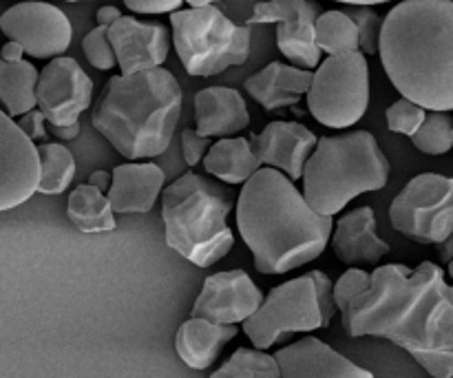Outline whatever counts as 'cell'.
Instances as JSON below:
<instances>
[{
  "label": "cell",
  "mask_w": 453,
  "mask_h": 378,
  "mask_svg": "<svg viewBox=\"0 0 453 378\" xmlns=\"http://www.w3.org/2000/svg\"><path fill=\"white\" fill-rule=\"evenodd\" d=\"M211 146V137L199 135L195 128L181 131V155H184V162L188 164V166H195V164L202 162Z\"/></svg>",
  "instance_id": "e575fe53"
},
{
  "label": "cell",
  "mask_w": 453,
  "mask_h": 378,
  "mask_svg": "<svg viewBox=\"0 0 453 378\" xmlns=\"http://www.w3.org/2000/svg\"><path fill=\"white\" fill-rule=\"evenodd\" d=\"M447 266H449V274H451V279H453V259Z\"/></svg>",
  "instance_id": "ee69618b"
},
{
  "label": "cell",
  "mask_w": 453,
  "mask_h": 378,
  "mask_svg": "<svg viewBox=\"0 0 453 378\" xmlns=\"http://www.w3.org/2000/svg\"><path fill=\"white\" fill-rule=\"evenodd\" d=\"M314 40L319 49L330 56L352 53L361 49V34L348 12H323L314 25Z\"/></svg>",
  "instance_id": "4316f807"
},
{
  "label": "cell",
  "mask_w": 453,
  "mask_h": 378,
  "mask_svg": "<svg viewBox=\"0 0 453 378\" xmlns=\"http://www.w3.org/2000/svg\"><path fill=\"white\" fill-rule=\"evenodd\" d=\"M341 314L352 339H388L411 354L429 376L453 378V286L441 266H379L370 288Z\"/></svg>",
  "instance_id": "6da1fadb"
},
{
  "label": "cell",
  "mask_w": 453,
  "mask_h": 378,
  "mask_svg": "<svg viewBox=\"0 0 453 378\" xmlns=\"http://www.w3.org/2000/svg\"><path fill=\"white\" fill-rule=\"evenodd\" d=\"M211 378H283L277 357L264 350L239 348Z\"/></svg>",
  "instance_id": "f1b7e54d"
},
{
  "label": "cell",
  "mask_w": 453,
  "mask_h": 378,
  "mask_svg": "<svg viewBox=\"0 0 453 378\" xmlns=\"http://www.w3.org/2000/svg\"><path fill=\"white\" fill-rule=\"evenodd\" d=\"M164 181L166 173L157 164H119L113 168L106 197L115 212H149L162 193Z\"/></svg>",
  "instance_id": "44dd1931"
},
{
  "label": "cell",
  "mask_w": 453,
  "mask_h": 378,
  "mask_svg": "<svg viewBox=\"0 0 453 378\" xmlns=\"http://www.w3.org/2000/svg\"><path fill=\"white\" fill-rule=\"evenodd\" d=\"M181 3L184 0H124V4L135 13H173Z\"/></svg>",
  "instance_id": "d590c367"
},
{
  "label": "cell",
  "mask_w": 453,
  "mask_h": 378,
  "mask_svg": "<svg viewBox=\"0 0 453 378\" xmlns=\"http://www.w3.org/2000/svg\"><path fill=\"white\" fill-rule=\"evenodd\" d=\"M334 255L345 266H379L389 252V243L376 235V215L370 206H361L336 221L332 237Z\"/></svg>",
  "instance_id": "d6986e66"
},
{
  "label": "cell",
  "mask_w": 453,
  "mask_h": 378,
  "mask_svg": "<svg viewBox=\"0 0 453 378\" xmlns=\"http://www.w3.org/2000/svg\"><path fill=\"white\" fill-rule=\"evenodd\" d=\"M237 336L234 326H221L202 317H190L177 330L175 350L181 361L193 370H208L217 361L226 343Z\"/></svg>",
  "instance_id": "603a6c76"
},
{
  "label": "cell",
  "mask_w": 453,
  "mask_h": 378,
  "mask_svg": "<svg viewBox=\"0 0 453 378\" xmlns=\"http://www.w3.org/2000/svg\"><path fill=\"white\" fill-rule=\"evenodd\" d=\"M111 181H113V173H106V171H96L91 173V177H88V184L100 189L102 193L111 189Z\"/></svg>",
  "instance_id": "ab89813d"
},
{
  "label": "cell",
  "mask_w": 453,
  "mask_h": 378,
  "mask_svg": "<svg viewBox=\"0 0 453 378\" xmlns=\"http://www.w3.org/2000/svg\"><path fill=\"white\" fill-rule=\"evenodd\" d=\"M184 3H188L190 7H203V4H212L217 0H184Z\"/></svg>",
  "instance_id": "7bdbcfd3"
},
{
  "label": "cell",
  "mask_w": 453,
  "mask_h": 378,
  "mask_svg": "<svg viewBox=\"0 0 453 378\" xmlns=\"http://www.w3.org/2000/svg\"><path fill=\"white\" fill-rule=\"evenodd\" d=\"M314 73L310 69L281 65V62H270L265 69L257 71L255 75L246 80V93L252 100L259 102L265 111H277L299 104L301 97L312 87Z\"/></svg>",
  "instance_id": "7402d4cb"
},
{
  "label": "cell",
  "mask_w": 453,
  "mask_h": 378,
  "mask_svg": "<svg viewBox=\"0 0 453 378\" xmlns=\"http://www.w3.org/2000/svg\"><path fill=\"white\" fill-rule=\"evenodd\" d=\"M274 357L279 359L283 378H374L370 370L334 352L314 336H305L279 350Z\"/></svg>",
  "instance_id": "ac0fdd59"
},
{
  "label": "cell",
  "mask_w": 453,
  "mask_h": 378,
  "mask_svg": "<svg viewBox=\"0 0 453 378\" xmlns=\"http://www.w3.org/2000/svg\"><path fill=\"white\" fill-rule=\"evenodd\" d=\"M38 155H40L38 193L42 195L65 193L75 177L73 153L62 144H42L38 146Z\"/></svg>",
  "instance_id": "83f0119b"
},
{
  "label": "cell",
  "mask_w": 453,
  "mask_h": 378,
  "mask_svg": "<svg viewBox=\"0 0 453 378\" xmlns=\"http://www.w3.org/2000/svg\"><path fill=\"white\" fill-rule=\"evenodd\" d=\"M181 102L180 82L162 66L113 75L93 109V127L122 158H157L171 146Z\"/></svg>",
  "instance_id": "277c9868"
},
{
  "label": "cell",
  "mask_w": 453,
  "mask_h": 378,
  "mask_svg": "<svg viewBox=\"0 0 453 378\" xmlns=\"http://www.w3.org/2000/svg\"><path fill=\"white\" fill-rule=\"evenodd\" d=\"M321 9L312 0H265L257 3L248 25L277 22V47L283 56L303 69L321 62V49L314 40V25Z\"/></svg>",
  "instance_id": "4fadbf2b"
},
{
  "label": "cell",
  "mask_w": 453,
  "mask_h": 378,
  "mask_svg": "<svg viewBox=\"0 0 453 378\" xmlns=\"http://www.w3.org/2000/svg\"><path fill=\"white\" fill-rule=\"evenodd\" d=\"M0 29L9 40L20 42L27 56L40 60L62 56L73 38L65 12L42 0H27L9 7L0 16Z\"/></svg>",
  "instance_id": "7c38bea8"
},
{
  "label": "cell",
  "mask_w": 453,
  "mask_h": 378,
  "mask_svg": "<svg viewBox=\"0 0 453 378\" xmlns=\"http://www.w3.org/2000/svg\"><path fill=\"white\" fill-rule=\"evenodd\" d=\"M230 208L219 186L193 171L184 173L162 195L166 243L197 268L217 264L234 246L226 224Z\"/></svg>",
  "instance_id": "8992f818"
},
{
  "label": "cell",
  "mask_w": 453,
  "mask_h": 378,
  "mask_svg": "<svg viewBox=\"0 0 453 378\" xmlns=\"http://www.w3.org/2000/svg\"><path fill=\"white\" fill-rule=\"evenodd\" d=\"M66 3H82V0H66Z\"/></svg>",
  "instance_id": "f6af8a7d"
},
{
  "label": "cell",
  "mask_w": 453,
  "mask_h": 378,
  "mask_svg": "<svg viewBox=\"0 0 453 378\" xmlns=\"http://www.w3.org/2000/svg\"><path fill=\"white\" fill-rule=\"evenodd\" d=\"M261 164L286 173L292 181L303 177V168L319 140L299 122H270L261 133L248 137Z\"/></svg>",
  "instance_id": "e0dca14e"
},
{
  "label": "cell",
  "mask_w": 453,
  "mask_h": 378,
  "mask_svg": "<svg viewBox=\"0 0 453 378\" xmlns=\"http://www.w3.org/2000/svg\"><path fill=\"white\" fill-rule=\"evenodd\" d=\"M425 118H427V109H423V106L416 104V102L407 100V97L394 102L388 109L389 131L401 133V135L414 137V133L423 127Z\"/></svg>",
  "instance_id": "1f68e13d"
},
{
  "label": "cell",
  "mask_w": 453,
  "mask_h": 378,
  "mask_svg": "<svg viewBox=\"0 0 453 378\" xmlns=\"http://www.w3.org/2000/svg\"><path fill=\"white\" fill-rule=\"evenodd\" d=\"M44 122H47V118L42 115V111H29V113L20 115V120H18V127L25 131V135L29 137L31 142H38V140H44L47 137V128H44Z\"/></svg>",
  "instance_id": "8d00e7d4"
},
{
  "label": "cell",
  "mask_w": 453,
  "mask_h": 378,
  "mask_svg": "<svg viewBox=\"0 0 453 378\" xmlns=\"http://www.w3.org/2000/svg\"><path fill=\"white\" fill-rule=\"evenodd\" d=\"M35 96L53 135L73 140L80 133V115L91 106L93 80L73 58L58 56L40 73Z\"/></svg>",
  "instance_id": "8fae6325"
},
{
  "label": "cell",
  "mask_w": 453,
  "mask_h": 378,
  "mask_svg": "<svg viewBox=\"0 0 453 378\" xmlns=\"http://www.w3.org/2000/svg\"><path fill=\"white\" fill-rule=\"evenodd\" d=\"M389 221L411 242L441 246L453 235V177L416 175L389 206Z\"/></svg>",
  "instance_id": "30bf717a"
},
{
  "label": "cell",
  "mask_w": 453,
  "mask_h": 378,
  "mask_svg": "<svg viewBox=\"0 0 453 378\" xmlns=\"http://www.w3.org/2000/svg\"><path fill=\"white\" fill-rule=\"evenodd\" d=\"M389 159L372 133L319 137L303 168V195L323 217H334L354 197L385 189Z\"/></svg>",
  "instance_id": "5b68a950"
},
{
  "label": "cell",
  "mask_w": 453,
  "mask_h": 378,
  "mask_svg": "<svg viewBox=\"0 0 453 378\" xmlns=\"http://www.w3.org/2000/svg\"><path fill=\"white\" fill-rule=\"evenodd\" d=\"M349 18L357 22L358 34H361V49L363 53H379L380 42V29H383V20L376 12H372L365 4H357L349 9Z\"/></svg>",
  "instance_id": "d6a6232c"
},
{
  "label": "cell",
  "mask_w": 453,
  "mask_h": 378,
  "mask_svg": "<svg viewBox=\"0 0 453 378\" xmlns=\"http://www.w3.org/2000/svg\"><path fill=\"white\" fill-rule=\"evenodd\" d=\"M66 215L71 224L84 235L115 230V211L109 197L91 184H82L69 195Z\"/></svg>",
  "instance_id": "484cf974"
},
{
  "label": "cell",
  "mask_w": 453,
  "mask_h": 378,
  "mask_svg": "<svg viewBox=\"0 0 453 378\" xmlns=\"http://www.w3.org/2000/svg\"><path fill=\"white\" fill-rule=\"evenodd\" d=\"M38 69L27 60L0 58V106L9 118H20L38 106Z\"/></svg>",
  "instance_id": "d4e9b609"
},
{
  "label": "cell",
  "mask_w": 453,
  "mask_h": 378,
  "mask_svg": "<svg viewBox=\"0 0 453 378\" xmlns=\"http://www.w3.org/2000/svg\"><path fill=\"white\" fill-rule=\"evenodd\" d=\"M336 3H345V4H365V7H370V4H383V3H389V0H336Z\"/></svg>",
  "instance_id": "b9f144b4"
},
{
  "label": "cell",
  "mask_w": 453,
  "mask_h": 378,
  "mask_svg": "<svg viewBox=\"0 0 453 378\" xmlns=\"http://www.w3.org/2000/svg\"><path fill=\"white\" fill-rule=\"evenodd\" d=\"M237 228L261 274H283L323 255L332 217L308 204L295 181L277 168H259L237 199Z\"/></svg>",
  "instance_id": "7a4b0ae2"
},
{
  "label": "cell",
  "mask_w": 453,
  "mask_h": 378,
  "mask_svg": "<svg viewBox=\"0 0 453 378\" xmlns=\"http://www.w3.org/2000/svg\"><path fill=\"white\" fill-rule=\"evenodd\" d=\"M380 62L403 97L453 111V0H403L383 20Z\"/></svg>",
  "instance_id": "3957f363"
},
{
  "label": "cell",
  "mask_w": 453,
  "mask_h": 378,
  "mask_svg": "<svg viewBox=\"0 0 453 378\" xmlns=\"http://www.w3.org/2000/svg\"><path fill=\"white\" fill-rule=\"evenodd\" d=\"M119 18H122V13H119V9L113 7V4H104V7L97 9V25L111 27L115 20H119Z\"/></svg>",
  "instance_id": "74e56055"
},
{
  "label": "cell",
  "mask_w": 453,
  "mask_h": 378,
  "mask_svg": "<svg viewBox=\"0 0 453 378\" xmlns=\"http://www.w3.org/2000/svg\"><path fill=\"white\" fill-rule=\"evenodd\" d=\"M370 283H372L370 273H365V270H361V268H349L348 273H345L343 277L334 283L336 308L343 312V310L348 308V305L352 304L358 295H363V292L370 288Z\"/></svg>",
  "instance_id": "836d02e7"
},
{
  "label": "cell",
  "mask_w": 453,
  "mask_h": 378,
  "mask_svg": "<svg viewBox=\"0 0 453 378\" xmlns=\"http://www.w3.org/2000/svg\"><path fill=\"white\" fill-rule=\"evenodd\" d=\"M109 38L122 75L157 69L164 65L171 49V34L166 27L140 22L133 16L115 20L109 27Z\"/></svg>",
  "instance_id": "2e32d148"
},
{
  "label": "cell",
  "mask_w": 453,
  "mask_h": 378,
  "mask_svg": "<svg viewBox=\"0 0 453 378\" xmlns=\"http://www.w3.org/2000/svg\"><path fill=\"white\" fill-rule=\"evenodd\" d=\"M370 104V69L363 51L330 56L319 65L308 91V111L330 128L354 127Z\"/></svg>",
  "instance_id": "9c48e42d"
},
{
  "label": "cell",
  "mask_w": 453,
  "mask_h": 378,
  "mask_svg": "<svg viewBox=\"0 0 453 378\" xmlns=\"http://www.w3.org/2000/svg\"><path fill=\"white\" fill-rule=\"evenodd\" d=\"M250 124L246 100L237 89L208 87L195 96V131L203 137H230Z\"/></svg>",
  "instance_id": "ffe728a7"
},
{
  "label": "cell",
  "mask_w": 453,
  "mask_h": 378,
  "mask_svg": "<svg viewBox=\"0 0 453 378\" xmlns=\"http://www.w3.org/2000/svg\"><path fill=\"white\" fill-rule=\"evenodd\" d=\"M203 168L226 184H246L261 168V159L248 137H221L208 149Z\"/></svg>",
  "instance_id": "cb8c5ba5"
},
{
  "label": "cell",
  "mask_w": 453,
  "mask_h": 378,
  "mask_svg": "<svg viewBox=\"0 0 453 378\" xmlns=\"http://www.w3.org/2000/svg\"><path fill=\"white\" fill-rule=\"evenodd\" d=\"M414 146L427 155H445L453 149V118L445 111H434L411 137Z\"/></svg>",
  "instance_id": "f546056e"
},
{
  "label": "cell",
  "mask_w": 453,
  "mask_h": 378,
  "mask_svg": "<svg viewBox=\"0 0 453 378\" xmlns=\"http://www.w3.org/2000/svg\"><path fill=\"white\" fill-rule=\"evenodd\" d=\"M82 51L84 56H87V60L100 71H109L118 65L115 49L109 38V27L97 25L96 29L88 31L82 40Z\"/></svg>",
  "instance_id": "4dcf8cb0"
},
{
  "label": "cell",
  "mask_w": 453,
  "mask_h": 378,
  "mask_svg": "<svg viewBox=\"0 0 453 378\" xmlns=\"http://www.w3.org/2000/svg\"><path fill=\"white\" fill-rule=\"evenodd\" d=\"M22 56H25V49H22V44L16 42V40H9V42L0 49V58H4V60L9 62L22 60Z\"/></svg>",
  "instance_id": "f35d334b"
},
{
  "label": "cell",
  "mask_w": 453,
  "mask_h": 378,
  "mask_svg": "<svg viewBox=\"0 0 453 378\" xmlns=\"http://www.w3.org/2000/svg\"><path fill=\"white\" fill-rule=\"evenodd\" d=\"M171 25L177 56L188 75H219L250 56V25H234L215 4L177 9Z\"/></svg>",
  "instance_id": "ba28073f"
},
{
  "label": "cell",
  "mask_w": 453,
  "mask_h": 378,
  "mask_svg": "<svg viewBox=\"0 0 453 378\" xmlns=\"http://www.w3.org/2000/svg\"><path fill=\"white\" fill-rule=\"evenodd\" d=\"M38 184V146L0 109V212L25 204Z\"/></svg>",
  "instance_id": "5bb4252c"
},
{
  "label": "cell",
  "mask_w": 453,
  "mask_h": 378,
  "mask_svg": "<svg viewBox=\"0 0 453 378\" xmlns=\"http://www.w3.org/2000/svg\"><path fill=\"white\" fill-rule=\"evenodd\" d=\"M264 304V295L243 270L217 273L203 282L190 317H202L221 326L248 321Z\"/></svg>",
  "instance_id": "9a60e30c"
},
{
  "label": "cell",
  "mask_w": 453,
  "mask_h": 378,
  "mask_svg": "<svg viewBox=\"0 0 453 378\" xmlns=\"http://www.w3.org/2000/svg\"><path fill=\"white\" fill-rule=\"evenodd\" d=\"M438 251H441V259L445 261V264H449L453 259V235L447 239V242H442L441 246H438Z\"/></svg>",
  "instance_id": "60d3db41"
},
{
  "label": "cell",
  "mask_w": 453,
  "mask_h": 378,
  "mask_svg": "<svg viewBox=\"0 0 453 378\" xmlns=\"http://www.w3.org/2000/svg\"><path fill=\"white\" fill-rule=\"evenodd\" d=\"M334 308V286L327 274L314 270L273 288L261 308L243 321V332L257 350H268L295 332L327 328Z\"/></svg>",
  "instance_id": "52a82bcc"
}]
</instances>
